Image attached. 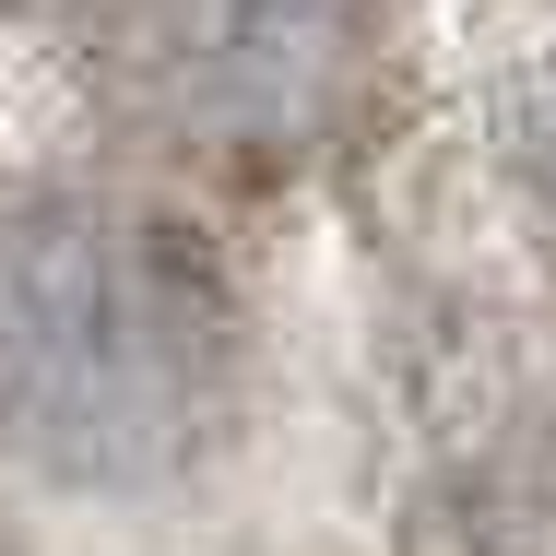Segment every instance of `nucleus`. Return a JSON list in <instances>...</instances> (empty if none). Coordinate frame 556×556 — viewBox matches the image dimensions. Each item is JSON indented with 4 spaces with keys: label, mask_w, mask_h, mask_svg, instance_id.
I'll return each instance as SVG.
<instances>
[{
    "label": "nucleus",
    "mask_w": 556,
    "mask_h": 556,
    "mask_svg": "<svg viewBox=\"0 0 556 556\" xmlns=\"http://www.w3.org/2000/svg\"><path fill=\"white\" fill-rule=\"evenodd\" d=\"M249 415V296L214 225L118 166L0 178V497L142 509Z\"/></svg>",
    "instance_id": "obj_1"
},
{
    "label": "nucleus",
    "mask_w": 556,
    "mask_h": 556,
    "mask_svg": "<svg viewBox=\"0 0 556 556\" xmlns=\"http://www.w3.org/2000/svg\"><path fill=\"white\" fill-rule=\"evenodd\" d=\"M72 72L142 166L261 190L367 130L391 0H72Z\"/></svg>",
    "instance_id": "obj_2"
},
{
    "label": "nucleus",
    "mask_w": 556,
    "mask_h": 556,
    "mask_svg": "<svg viewBox=\"0 0 556 556\" xmlns=\"http://www.w3.org/2000/svg\"><path fill=\"white\" fill-rule=\"evenodd\" d=\"M509 166H521V190L545 202V225H556V48L521 72V108H509Z\"/></svg>",
    "instance_id": "obj_3"
},
{
    "label": "nucleus",
    "mask_w": 556,
    "mask_h": 556,
    "mask_svg": "<svg viewBox=\"0 0 556 556\" xmlns=\"http://www.w3.org/2000/svg\"><path fill=\"white\" fill-rule=\"evenodd\" d=\"M0 556H36V545H24V521H12V509H0Z\"/></svg>",
    "instance_id": "obj_4"
}]
</instances>
